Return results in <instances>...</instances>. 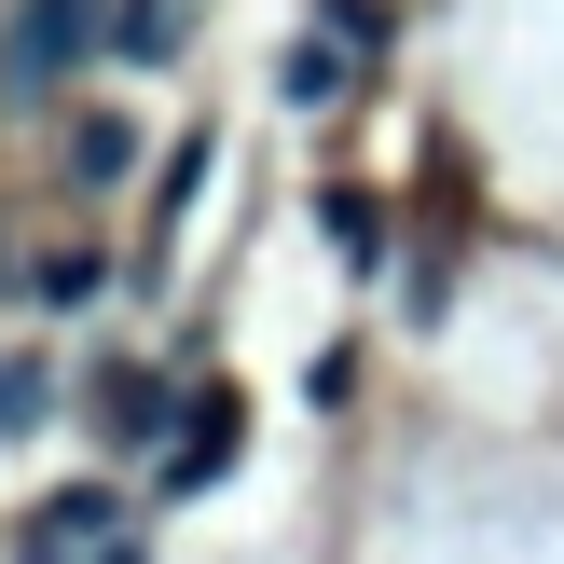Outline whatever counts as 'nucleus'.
I'll return each instance as SVG.
<instances>
[{"instance_id": "1", "label": "nucleus", "mask_w": 564, "mask_h": 564, "mask_svg": "<svg viewBox=\"0 0 564 564\" xmlns=\"http://www.w3.org/2000/svg\"><path fill=\"white\" fill-rule=\"evenodd\" d=\"M97 42H110V14H97V0H28V14H14V55H0V69H14V97H42V83H69Z\"/></svg>"}, {"instance_id": "2", "label": "nucleus", "mask_w": 564, "mask_h": 564, "mask_svg": "<svg viewBox=\"0 0 564 564\" xmlns=\"http://www.w3.org/2000/svg\"><path fill=\"white\" fill-rule=\"evenodd\" d=\"M235 441H248V413H235V400L207 386V400L180 413V455H165V496H207L220 468H235Z\"/></svg>"}, {"instance_id": "3", "label": "nucleus", "mask_w": 564, "mask_h": 564, "mask_svg": "<svg viewBox=\"0 0 564 564\" xmlns=\"http://www.w3.org/2000/svg\"><path fill=\"white\" fill-rule=\"evenodd\" d=\"M165 413H180V400H165V372H152V358H110V386H97V427H110V441H152Z\"/></svg>"}, {"instance_id": "4", "label": "nucleus", "mask_w": 564, "mask_h": 564, "mask_svg": "<svg viewBox=\"0 0 564 564\" xmlns=\"http://www.w3.org/2000/svg\"><path fill=\"white\" fill-rule=\"evenodd\" d=\"M124 165H138V124H124V110H97V124L69 138V180H83V193H110Z\"/></svg>"}, {"instance_id": "5", "label": "nucleus", "mask_w": 564, "mask_h": 564, "mask_svg": "<svg viewBox=\"0 0 564 564\" xmlns=\"http://www.w3.org/2000/svg\"><path fill=\"white\" fill-rule=\"evenodd\" d=\"M110 55L165 69V55H180V0H124V14H110Z\"/></svg>"}, {"instance_id": "6", "label": "nucleus", "mask_w": 564, "mask_h": 564, "mask_svg": "<svg viewBox=\"0 0 564 564\" xmlns=\"http://www.w3.org/2000/svg\"><path fill=\"white\" fill-rule=\"evenodd\" d=\"M55 413V358H0V441H28Z\"/></svg>"}, {"instance_id": "7", "label": "nucleus", "mask_w": 564, "mask_h": 564, "mask_svg": "<svg viewBox=\"0 0 564 564\" xmlns=\"http://www.w3.org/2000/svg\"><path fill=\"white\" fill-rule=\"evenodd\" d=\"M83 538H110V496H55L42 510V551H83Z\"/></svg>"}, {"instance_id": "8", "label": "nucleus", "mask_w": 564, "mask_h": 564, "mask_svg": "<svg viewBox=\"0 0 564 564\" xmlns=\"http://www.w3.org/2000/svg\"><path fill=\"white\" fill-rule=\"evenodd\" d=\"M28 290H42V303H97V248H55V262L28 275Z\"/></svg>"}, {"instance_id": "9", "label": "nucleus", "mask_w": 564, "mask_h": 564, "mask_svg": "<svg viewBox=\"0 0 564 564\" xmlns=\"http://www.w3.org/2000/svg\"><path fill=\"white\" fill-rule=\"evenodd\" d=\"M290 97H303V110L345 97V42H303V55H290Z\"/></svg>"}, {"instance_id": "10", "label": "nucleus", "mask_w": 564, "mask_h": 564, "mask_svg": "<svg viewBox=\"0 0 564 564\" xmlns=\"http://www.w3.org/2000/svg\"><path fill=\"white\" fill-rule=\"evenodd\" d=\"M97 564H138V551H124V538H110V551H97Z\"/></svg>"}]
</instances>
